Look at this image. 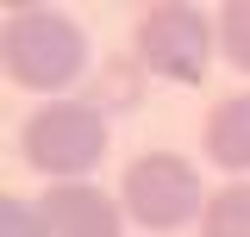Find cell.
Masks as SVG:
<instances>
[{
    "instance_id": "obj_1",
    "label": "cell",
    "mask_w": 250,
    "mask_h": 237,
    "mask_svg": "<svg viewBox=\"0 0 250 237\" xmlns=\"http://www.w3.org/2000/svg\"><path fill=\"white\" fill-rule=\"evenodd\" d=\"M0 57H6V81H19L31 94H50V100H62L69 88H82L94 75L88 31L57 6H6Z\"/></svg>"
},
{
    "instance_id": "obj_8",
    "label": "cell",
    "mask_w": 250,
    "mask_h": 237,
    "mask_svg": "<svg viewBox=\"0 0 250 237\" xmlns=\"http://www.w3.org/2000/svg\"><path fill=\"white\" fill-rule=\"evenodd\" d=\"M138 81H144V62H125V57H113L106 62V75H100V81H94V106H100V113H106V106H131V100H138Z\"/></svg>"
},
{
    "instance_id": "obj_10",
    "label": "cell",
    "mask_w": 250,
    "mask_h": 237,
    "mask_svg": "<svg viewBox=\"0 0 250 237\" xmlns=\"http://www.w3.org/2000/svg\"><path fill=\"white\" fill-rule=\"evenodd\" d=\"M0 237H50L44 206L25 200V194H6V200H0Z\"/></svg>"
},
{
    "instance_id": "obj_2",
    "label": "cell",
    "mask_w": 250,
    "mask_h": 237,
    "mask_svg": "<svg viewBox=\"0 0 250 237\" xmlns=\"http://www.w3.org/2000/svg\"><path fill=\"white\" fill-rule=\"evenodd\" d=\"M106 144H113V131L94 100H44L25 125V162L50 181H88Z\"/></svg>"
},
{
    "instance_id": "obj_3",
    "label": "cell",
    "mask_w": 250,
    "mask_h": 237,
    "mask_svg": "<svg viewBox=\"0 0 250 237\" xmlns=\"http://www.w3.org/2000/svg\"><path fill=\"white\" fill-rule=\"evenodd\" d=\"M119 206L144 225V231H182V225H200L207 212V187H200V169L175 156V150H144L119 181Z\"/></svg>"
},
{
    "instance_id": "obj_4",
    "label": "cell",
    "mask_w": 250,
    "mask_h": 237,
    "mask_svg": "<svg viewBox=\"0 0 250 237\" xmlns=\"http://www.w3.org/2000/svg\"><path fill=\"white\" fill-rule=\"evenodd\" d=\"M213 44H219V25L200 13V6H175L163 0L138 19V62L144 75L156 81H175V88H200L207 81V62H213Z\"/></svg>"
},
{
    "instance_id": "obj_5",
    "label": "cell",
    "mask_w": 250,
    "mask_h": 237,
    "mask_svg": "<svg viewBox=\"0 0 250 237\" xmlns=\"http://www.w3.org/2000/svg\"><path fill=\"white\" fill-rule=\"evenodd\" d=\"M50 237H125V206L94 181H50L38 194Z\"/></svg>"
},
{
    "instance_id": "obj_9",
    "label": "cell",
    "mask_w": 250,
    "mask_h": 237,
    "mask_svg": "<svg viewBox=\"0 0 250 237\" xmlns=\"http://www.w3.org/2000/svg\"><path fill=\"white\" fill-rule=\"evenodd\" d=\"M219 50H225L231 69L250 75V0H231V6L219 13Z\"/></svg>"
},
{
    "instance_id": "obj_7",
    "label": "cell",
    "mask_w": 250,
    "mask_h": 237,
    "mask_svg": "<svg viewBox=\"0 0 250 237\" xmlns=\"http://www.w3.org/2000/svg\"><path fill=\"white\" fill-rule=\"evenodd\" d=\"M200 237H250V181H225L207 194Z\"/></svg>"
},
{
    "instance_id": "obj_6",
    "label": "cell",
    "mask_w": 250,
    "mask_h": 237,
    "mask_svg": "<svg viewBox=\"0 0 250 237\" xmlns=\"http://www.w3.org/2000/svg\"><path fill=\"white\" fill-rule=\"evenodd\" d=\"M200 144H207V162H213V169L244 175L250 169V94L219 100L213 113H207V125H200Z\"/></svg>"
}]
</instances>
